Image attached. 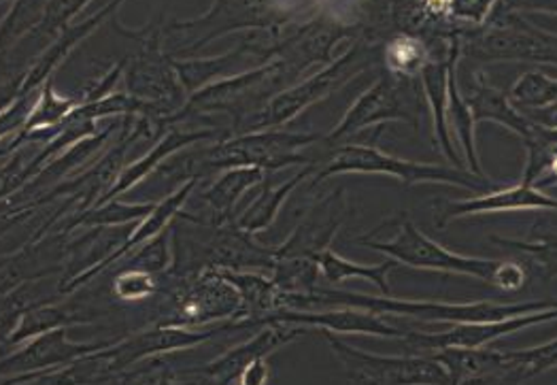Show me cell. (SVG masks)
<instances>
[{
  "label": "cell",
  "mask_w": 557,
  "mask_h": 385,
  "mask_svg": "<svg viewBox=\"0 0 557 385\" xmlns=\"http://www.w3.org/2000/svg\"><path fill=\"white\" fill-rule=\"evenodd\" d=\"M231 385H243V384H240V382H238V380H234L233 384H231Z\"/></svg>",
  "instance_id": "obj_48"
},
{
  "label": "cell",
  "mask_w": 557,
  "mask_h": 385,
  "mask_svg": "<svg viewBox=\"0 0 557 385\" xmlns=\"http://www.w3.org/2000/svg\"><path fill=\"white\" fill-rule=\"evenodd\" d=\"M332 309V307H354L371 311L381 318L411 320L419 326L434 324H476V322H496L512 315L556 309L557 298L552 300H528V302H438V300H407L396 296H371L356 294L347 289L318 288L311 294H281V309Z\"/></svg>",
  "instance_id": "obj_2"
},
{
  "label": "cell",
  "mask_w": 557,
  "mask_h": 385,
  "mask_svg": "<svg viewBox=\"0 0 557 385\" xmlns=\"http://www.w3.org/2000/svg\"><path fill=\"white\" fill-rule=\"evenodd\" d=\"M398 226H400L398 235L392 241H374L369 235L358 237L356 241L369 247L372 251L383 253L385 258L396 260L398 264L411 266V269L466 275V277H474V280H481V282L498 288L505 262L449 251L441 243L423 235L413 220L405 218L398 222Z\"/></svg>",
  "instance_id": "obj_10"
},
{
  "label": "cell",
  "mask_w": 557,
  "mask_h": 385,
  "mask_svg": "<svg viewBox=\"0 0 557 385\" xmlns=\"http://www.w3.org/2000/svg\"><path fill=\"white\" fill-rule=\"evenodd\" d=\"M175 264V249H173V228L169 226L164 233H160L156 239L145 243L137 251H133L131 256H126L124 260H120L113 269H122V266H135L149 271L158 277H166L173 271Z\"/></svg>",
  "instance_id": "obj_36"
},
{
  "label": "cell",
  "mask_w": 557,
  "mask_h": 385,
  "mask_svg": "<svg viewBox=\"0 0 557 385\" xmlns=\"http://www.w3.org/2000/svg\"><path fill=\"white\" fill-rule=\"evenodd\" d=\"M525 145V166L521 184L539 186L557 156V128L532 124V133L523 139Z\"/></svg>",
  "instance_id": "obj_35"
},
{
  "label": "cell",
  "mask_w": 557,
  "mask_h": 385,
  "mask_svg": "<svg viewBox=\"0 0 557 385\" xmlns=\"http://www.w3.org/2000/svg\"><path fill=\"white\" fill-rule=\"evenodd\" d=\"M462 58L474 64L534 62L557 66V33L532 24L521 13L496 11L487 26L460 37Z\"/></svg>",
  "instance_id": "obj_8"
},
{
  "label": "cell",
  "mask_w": 557,
  "mask_h": 385,
  "mask_svg": "<svg viewBox=\"0 0 557 385\" xmlns=\"http://www.w3.org/2000/svg\"><path fill=\"white\" fill-rule=\"evenodd\" d=\"M156 298V320L151 326L209 328L218 322H236L243 307L240 294L218 269L191 277L169 273L162 277V289Z\"/></svg>",
  "instance_id": "obj_5"
},
{
  "label": "cell",
  "mask_w": 557,
  "mask_h": 385,
  "mask_svg": "<svg viewBox=\"0 0 557 385\" xmlns=\"http://www.w3.org/2000/svg\"><path fill=\"white\" fill-rule=\"evenodd\" d=\"M324 141L322 135L315 133H289L283 128L271 131H253L233 135L228 139L209 145L200 153L202 173L211 171H228V169H260V171H283L289 166H307L311 158L300 153V149L309 145Z\"/></svg>",
  "instance_id": "obj_9"
},
{
  "label": "cell",
  "mask_w": 557,
  "mask_h": 385,
  "mask_svg": "<svg viewBox=\"0 0 557 385\" xmlns=\"http://www.w3.org/2000/svg\"><path fill=\"white\" fill-rule=\"evenodd\" d=\"M315 173H318L315 166L307 164V166H302L300 173H296L292 179H287V182H283L278 186H273L269 182V177H267L264 184H262L260 196L238 215V220H236L238 228L249 233V235H258V233L269 231L275 224L278 211L283 209L287 198L296 192V188L300 184H305V179L315 177Z\"/></svg>",
  "instance_id": "obj_29"
},
{
  "label": "cell",
  "mask_w": 557,
  "mask_h": 385,
  "mask_svg": "<svg viewBox=\"0 0 557 385\" xmlns=\"http://www.w3.org/2000/svg\"><path fill=\"white\" fill-rule=\"evenodd\" d=\"M330 0H213L194 20L164 24V46L173 58H194L213 41L231 35H283L289 26L324 13Z\"/></svg>",
  "instance_id": "obj_1"
},
{
  "label": "cell",
  "mask_w": 557,
  "mask_h": 385,
  "mask_svg": "<svg viewBox=\"0 0 557 385\" xmlns=\"http://www.w3.org/2000/svg\"><path fill=\"white\" fill-rule=\"evenodd\" d=\"M458 69H460V60H456L451 64V75H449V109H447L449 131H451V137L465 160L466 169L479 177H487L481 166L479 147H476V122H474L472 111L462 95Z\"/></svg>",
  "instance_id": "obj_31"
},
{
  "label": "cell",
  "mask_w": 557,
  "mask_h": 385,
  "mask_svg": "<svg viewBox=\"0 0 557 385\" xmlns=\"http://www.w3.org/2000/svg\"><path fill=\"white\" fill-rule=\"evenodd\" d=\"M9 2V0H4ZM49 0H13L2 17V55L17 48L44 20Z\"/></svg>",
  "instance_id": "obj_34"
},
{
  "label": "cell",
  "mask_w": 557,
  "mask_h": 385,
  "mask_svg": "<svg viewBox=\"0 0 557 385\" xmlns=\"http://www.w3.org/2000/svg\"><path fill=\"white\" fill-rule=\"evenodd\" d=\"M88 324H92V318L82 315L79 311L62 307L58 302L35 307V309H30V311H26L22 315V320L17 322V326L13 328L11 335L2 338L4 356L15 351V349H20V345H24V343H28L33 338L41 337V335H47L51 331L88 326Z\"/></svg>",
  "instance_id": "obj_30"
},
{
  "label": "cell",
  "mask_w": 557,
  "mask_h": 385,
  "mask_svg": "<svg viewBox=\"0 0 557 385\" xmlns=\"http://www.w3.org/2000/svg\"><path fill=\"white\" fill-rule=\"evenodd\" d=\"M449 2V17L454 24L466 30L483 28L494 17L500 0H447Z\"/></svg>",
  "instance_id": "obj_42"
},
{
  "label": "cell",
  "mask_w": 557,
  "mask_h": 385,
  "mask_svg": "<svg viewBox=\"0 0 557 385\" xmlns=\"http://www.w3.org/2000/svg\"><path fill=\"white\" fill-rule=\"evenodd\" d=\"M126 0H111L104 4V9L96 11L90 17L71 24L60 37H55L51 44H47L46 48L41 49L35 60L24 69V73L20 75L17 88L13 92V97L20 95H30V92H39L51 77H55V71L64 64V60L77 49L82 41H86L88 37H92L94 33L109 20L115 17L117 9L124 4ZM9 100V102H11ZM4 102V104H9Z\"/></svg>",
  "instance_id": "obj_18"
},
{
  "label": "cell",
  "mask_w": 557,
  "mask_h": 385,
  "mask_svg": "<svg viewBox=\"0 0 557 385\" xmlns=\"http://www.w3.org/2000/svg\"><path fill=\"white\" fill-rule=\"evenodd\" d=\"M267 179V173L260 169H228L218 175L215 182L202 192V202L209 209V215L202 218L213 226L234 224L238 220L236 204L243 198V194L249 192L251 188L262 186Z\"/></svg>",
  "instance_id": "obj_24"
},
{
  "label": "cell",
  "mask_w": 557,
  "mask_h": 385,
  "mask_svg": "<svg viewBox=\"0 0 557 385\" xmlns=\"http://www.w3.org/2000/svg\"><path fill=\"white\" fill-rule=\"evenodd\" d=\"M107 349L94 351L62 369L7 377L2 380V385H102L115 382L117 375L109 362Z\"/></svg>",
  "instance_id": "obj_27"
},
{
  "label": "cell",
  "mask_w": 557,
  "mask_h": 385,
  "mask_svg": "<svg viewBox=\"0 0 557 385\" xmlns=\"http://www.w3.org/2000/svg\"><path fill=\"white\" fill-rule=\"evenodd\" d=\"M556 309L512 315L496 322H476V324H454L447 331H416L409 328V337L405 343L413 347L419 356H432L447 347H487L498 338L509 337L512 333L525 331L536 324L556 322Z\"/></svg>",
  "instance_id": "obj_14"
},
{
  "label": "cell",
  "mask_w": 557,
  "mask_h": 385,
  "mask_svg": "<svg viewBox=\"0 0 557 385\" xmlns=\"http://www.w3.org/2000/svg\"><path fill=\"white\" fill-rule=\"evenodd\" d=\"M300 79L283 60H271L251 71L215 82L187 98L186 104L169 120V128L196 117L226 115L233 135H243L247 124L283 90Z\"/></svg>",
  "instance_id": "obj_3"
},
{
  "label": "cell",
  "mask_w": 557,
  "mask_h": 385,
  "mask_svg": "<svg viewBox=\"0 0 557 385\" xmlns=\"http://www.w3.org/2000/svg\"><path fill=\"white\" fill-rule=\"evenodd\" d=\"M160 289H162V277L135 266L117 269L111 282V294L120 302L153 300L160 294Z\"/></svg>",
  "instance_id": "obj_38"
},
{
  "label": "cell",
  "mask_w": 557,
  "mask_h": 385,
  "mask_svg": "<svg viewBox=\"0 0 557 385\" xmlns=\"http://www.w3.org/2000/svg\"><path fill=\"white\" fill-rule=\"evenodd\" d=\"M345 222V192L336 190L313 204L309 215L292 231L285 241L277 245V258H313L330 249Z\"/></svg>",
  "instance_id": "obj_20"
},
{
  "label": "cell",
  "mask_w": 557,
  "mask_h": 385,
  "mask_svg": "<svg viewBox=\"0 0 557 385\" xmlns=\"http://www.w3.org/2000/svg\"><path fill=\"white\" fill-rule=\"evenodd\" d=\"M313 328L307 326H292V324H269L260 328L258 335L247 338L245 343L234 345L220 358L211 360L207 367L191 369L180 373V380L186 385H231L238 375L256 360L269 358L281 347L305 337Z\"/></svg>",
  "instance_id": "obj_13"
},
{
  "label": "cell",
  "mask_w": 557,
  "mask_h": 385,
  "mask_svg": "<svg viewBox=\"0 0 557 385\" xmlns=\"http://www.w3.org/2000/svg\"><path fill=\"white\" fill-rule=\"evenodd\" d=\"M462 58V41L456 37L449 46L434 51V58L430 64L423 69L419 82L423 90V100L428 104V111L432 115V133H434V145L438 151L449 160L451 166L456 169H466L465 160L456 147V141L449 131V120H447V109H449V75H451V64ZM468 171V169H466Z\"/></svg>",
  "instance_id": "obj_16"
},
{
  "label": "cell",
  "mask_w": 557,
  "mask_h": 385,
  "mask_svg": "<svg viewBox=\"0 0 557 385\" xmlns=\"http://www.w3.org/2000/svg\"><path fill=\"white\" fill-rule=\"evenodd\" d=\"M507 95L523 115L552 111L557 109V77L541 69H530L512 84Z\"/></svg>",
  "instance_id": "obj_33"
},
{
  "label": "cell",
  "mask_w": 557,
  "mask_h": 385,
  "mask_svg": "<svg viewBox=\"0 0 557 385\" xmlns=\"http://www.w3.org/2000/svg\"><path fill=\"white\" fill-rule=\"evenodd\" d=\"M496 11L507 13H541V15H557V0H500Z\"/></svg>",
  "instance_id": "obj_44"
},
{
  "label": "cell",
  "mask_w": 557,
  "mask_h": 385,
  "mask_svg": "<svg viewBox=\"0 0 557 385\" xmlns=\"http://www.w3.org/2000/svg\"><path fill=\"white\" fill-rule=\"evenodd\" d=\"M292 324L307 326L313 331H327L334 335H354V337L398 338L409 337V328L394 326L385 318L374 315L371 311L354 309V307H332L324 311H300V309H278L264 326L269 324Z\"/></svg>",
  "instance_id": "obj_17"
},
{
  "label": "cell",
  "mask_w": 557,
  "mask_h": 385,
  "mask_svg": "<svg viewBox=\"0 0 557 385\" xmlns=\"http://www.w3.org/2000/svg\"><path fill=\"white\" fill-rule=\"evenodd\" d=\"M351 382L367 385H451L447 371L432 356H376L351 347L327 331H318Z\"/></svg>",
  "instance_id": "obj_12"
},
{
  "label": "cell",
  "mask_w": 557,
  "mask_h": 385,
  "mask_svg": "<svg viewBox=\"0 0 557 385\" xmlns=\"http://www.w3.org/2000/svg\"><path fill=\"white\" fill-rule=\"evenodd\" d=\"M90 2L92 0H49L41 24L22 44H37V41H49L51 44L55 37H60L73 24V20Z\"/></svg>",
  "instance_id": "obj_39"
},
{
  "label": "cell",
  "mask_w": 557,
  "mask_h": 385,
  "mask_svg": "<svg viewBox=\"0 0 557 385\" xmlns=\"http://www.w3.org/2000/svg\"><path fill=\"white\" fill-rule=\"evenodd\" d=\"M525 382H528V377L521 369H511V371H505V373L470 380V382L460 385H523Z\"/></svg>",
  "instance_id": "obj_46"
},
{
  "label": "cell",
  "mask_w": 557,
  "mask_h": 385,
  "mask_svg": "<svg viewBox=\"0 0 557 385\" xmlns=\"http://www.w3.org/2000/svg\"><path fill=\"white\" fill-rule=\"evenodd\" d=\"M220 273L240 294L243 307L236 322H247L256 328H264V322L281 309V289L277 288L273 275L264 271L231 269H222Z\"/></svg>",
  "instance_id": "obj_23"
},
{
  "label": "cell",
  "mask_w": 557,
  "mask_h": 385,
  "mask_svg": "<svg viewBox=\"0 0 557 385\" xmlns=\"http://www.w3.org/2000/svg\"><path fill=\"white\" fill-rule=\"evenodd\" d=\"M381 55V48L369 46L364 41H351L341 55H336L330 64L322 66L315 75L294 84L273 98L245 128V133L253 131H271L283 128L302 115L307 109L315 107L336 90L347 86L351 79L360 77V73L369 71Z\"/></svg>",
  "instance_id": "obj_6"
},
{
  "label": "cell",
  "mask_w": 557,
  "mask_h": 385,
  "mask_svg": "<svg viewBox=\"0 0 557 385\" xmlns=\"http://www.w3.org/2000/svg\"><path fill=\"white\" fill-rule=\"evenodd\" d=\"M117 35L137 44V51L124 60V84L133 97L156 102L173 111L187 102V92L177 75L175 58L164 46V24L153 20L143 28H124L115 17L111 20Z\"/></svg>",
  "instance_id": "obj_7"
},
{
  "label": "cell",
  "mask_w": 557,
  "mask_h": 385,
  "mask_svg": "<svg viewBox=\"0 0 557 385\" xmlns=\"http://www.w3.org/2000/svg\"><path fill=\"white\" fill-rule=\"evenodd\" d=\"M71 328H58L47 335L24 343L20 349L2 356V380L17 375H33L51 369H62L77 362L94 351L113 347L120 338L107 340H73L69 337Z\"/></svg>",
  "instance_id": "obj_15"
},
{
  "label": "cell",
  "mask_w": 557,
  "mask_h": 385,
  "mask_svg": "<svg viewBox=\"0 0 557 385\" xmlns=\"http://www.w3.org/2000/svg\"><path fill=\"white\" fill-rule=\"evenodd\" d=\"M271 380V367H269V358L256 360L251 362L240 375L238 382L243 385H267Z\"/></svg>",
  "instance_id": "obj_45"
},
{
  "label": "cell",
  "mask_w": 557,
  "mask_h": 385,
  "mask_svg": "<svg viewBox=\"0 0 557 385\" xmlns=\"http://www.w3.org/2000/svg\"><path fill=\"white\" fill-rule=\"evenodd\" d=\"M454 39H423L418 35H394L381 46V64L383 71L405 79V82H419L423 69L434 58V51L443 46H449Z\"/></svg>",
  "instance_id": "obj_25"
},
{
  "label": "cell",
  "mask_w": 557,
  "mask_h": 385,
  "mask_svg": "<svg viewBox=\"0 0 557 385\" xmlns=\"http://www.w3.org/2000/svg\"><path fill=\"white\" fill-rule=\"evenodd\" d=\"M156 202H124L122 198H111L92 209L64 218L51 233L71 237L77 228L82 231H94V228H117V226H131L137 224L145 215L153 211ZM49 233V235H51Z\"/></svg>",
  "instance_id": "obj_28"
},
{
  "label": "cell",
  "mask_w": 557,
  "mask_h": 385,
  "mask_svg": "<svg viewBox=\"0 0 557 385\" xmlns=\"http://www.w3.org/2000/svg\"><path fill=\"white\" fill-rule=\"evenodd\" d=\"M511 353L512 369H521L528 380L557 369V337L532 349H519Z\"/></svg>",
  "instance_id": "obj_43"
},
{
  "label": "cell",
  "mask_w": 557,
  "mask_h": 385,
  "mask_svg": "<svg viewBox=\"0 0 557 385\" xmlns=\"http://www.w3.org/2000/svg\"><path fill=\"white\" fill-rule=\"evenodd\" d=\"M492 243H498L503 247L517 249L532 258V262L539 266L543 280L557 277V233L547 235H530L525 241L521 239H505V237H492Z\"/></svg>",
  "instance_id": "obj_40"
},
{
  "label": "cell",
  "mask_w": 557,
  "mask_h": 385,
  "mask_svg": "<svg viewBox=\"0 0 557 385\" xmlns=\"http://www.w3.org/2000/svg\"><path fill=\"white\" fill-rule=\"evenodd\" d=\"M338 175H383L403 182L405 186L438 184L454 186L472 194H485L496 190L490 177H479L466 169L425 164L416 160H405L383 151L381 147L369 144L338 145L324 166L315 173L311 188H318L330 177Z\"/></svg>",
  "instance_id": "obj_4"
},
{
  "label": "cell",
  "mask_w": 557,
  "mask_h": 385,
  "mask_svg": "<svg viewBox=\"0 0 557 385\" xmlns=\"http://www.w3.org/2000/svg\"><path fill=\"white\" fill-rule=\"evenodd\" d=\"M511 211H557V198L536 186H525L519 182L517 186L509 188H498L492 192L470 196L465 200L445 202L436 211V226L443 231L447 224L462 218Z\"/></svg>",
  "instance_id": "obj_19"
},
{
  "label": "cell",
  "mask_w": 557,
  "mask_h": 385,
  "mask_svg": "<svg viewBox=\"0 0 557 385\" xmlns=\"http://www.w3.org/2000/svg\"><path fill=\"white\" fill-rule=\"evenodd\" d=\"M222 139H228V137L224 133L215 131V128H191L189 131V128H184L180 124L171 126L145 156H140L137 162L128 164L120 173L115 186L111 188V192L104 196V200L122 198L124 194L131 192L137 184L145 182L151 173H156L166 160H171L173 156L182 153L187 147L198 144H215V141H222Z\"/></svg>",
  "instance_id": "obj_21"
},
{
  "label": "cell",
  "mask_w": 557,
  "mask_h": 385,
  "mask_svg": "<svg viewBox=\"0 0 557 385\" xmlns=\"http://www.w3.org/2000/svg\"><path fill=\"white\" fill-rule=\"evenodd\" d=\"M318 264L327 284H343L349 280H364L379 289L383 296H392V289L387 284V275L398 269V262L387 258L381 264H358L354 260L343 258L332 247L318 256Z\"/></svg>",
  "instance_id": "obj_32"
},
{
  "label": "cell",
  "mask_w": 557,
  "mask_h": 385,
  "mask_svg": "<svg viewBox=\"0 0 557 385\" xmlns=\"http://www.w3.org/2000/svg\"><path fill=\"white\" fill-rule=\"evenodd\" d=\"M443 364L451 385L511 371V353L490 347H447L432 353Z\"/></svg>",
  "instance_id": "obj_26"
},
{
  "label": "cell",
  "mask_w": 557,
  "mask_h": 385,
  "mask_svg": "<svg viewBox=\"0 0 557 385\" xmlns=\"http://www.w3.org/2000/svg\"><path fill=\"white\" fill-rule=\"evenodd\" d=\"M113 385H186L180 380V373L169 364L166 356H156L143 360L133 369L124 371Z\"/></svg>",
  "instance_id": "obj_41"
},
{
  "label": "cell",
  "mask_w": 557,
  "mask_h": 385,
  "mask_svg": "<svg viewBox=\"0 0 557 385\" xmlns=\"http://www.w3.org/2000/svg\"><path fill=\"white\" fill-rule=\"evenodd\" d=\"M421 82H405L383 71V75L351 102L341 122L324 135L327 147L343 145L369 128H383L389 122L418 124Z\"/></svg>",
  "instance_id": "obj_11"
},
{
  "label": "cell",
  "mask_w": 557,
  "mask_h": 385,
  "mask_svg": "<svg viewBox=\"0 0 557 385\" xmlns=\"http://www.w3.org/2000/svg\"><path fill=\"white\" fill-rule=\"evenodd\" d=\"M349 385H367V384H360V382H349Z\"/></svg>",
  "instance_id": "obj_47"
},
{
  "label": "cell",
  "mask_w": 557,
  "mask_h": 385,
  "mask_svg": "<svg viewBox=\"0 0 557 385\" xmlns=\"http://www.w3.org/2000/svg\"><path fill=\"white\" fill-rule=\"evenodd\" d=\"M462 95L476 124L494 122L511 131L512 135H517L521 141L532 133V122L521 111H517L509 95L494 88L483 73L479 71L470 73L468 86L462 90Z\"/></svg>",
  "instance_id": "obj_22"
},
{
  "label": "cell",
  "mask_w": 557,
  "mask_h": 385,
  "mask_svg": "<svg viewBox=\"0 0 557 385\" xmlns=\"http://www.w3.org/2000/svg\"><path fill=\"white\" fill-rule=\"evenodd\" d=\"M271 275L281 294H311L320 286L318 277L322 271L313 258H277Z\"/></svg>",
  "instance_id": "obj_37"
}]
</instances>
